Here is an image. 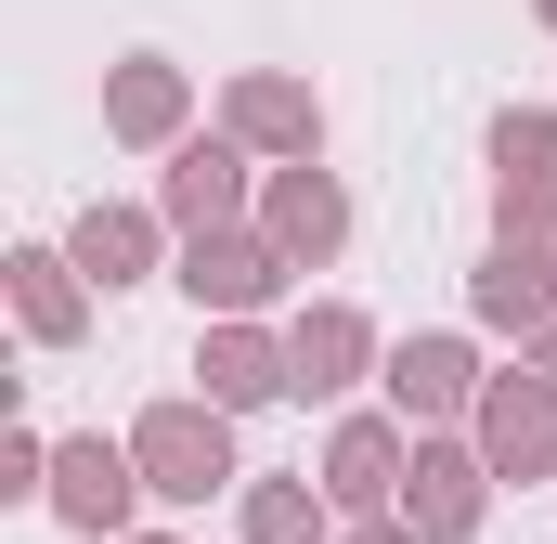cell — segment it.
Returning a JSON list of instances; mask_svg holds the SVG:
<instances>
[{
    "label": "cell",
    "instance_id": "1",
    "mask_svg": "<svg viewBox=\"0 0 557 544\" xmlns=\"http://www.w3.org/2000/svg\"><path fill=\"white\" fill-rule=\"evenodd\" d=\"M143 454L169 467V493H208V480H221V428H195V415H156Z\"/></svg>",
    "mask_w": 557,
    "mask_h": 544
},
{
    "label": "cell",
    "instance_id": "2",
    "mask_svg": "<svg viewBox=\"0 0 557 544\" xmlns=\"http://www.w3.org/2000/svg\"><path fill=\"white\" fill-rule=\"evenodd\" d=\"M493 441L506 454H557V403L532 390V403H493Z\"/></svg>",
    "mask_w": 557,
    "mask_h": 544
},
{
    "label": "cell",
    "instance_id": "3",
    "mask_svg": "<svg viewBox=\"0 0 557 544\" xmlns=\"http://www.w3.org/2000/svg\"><path fill=\"white\" fill-rule=\"evenodd\" d=\"M65 506H78V519H117V467H104V454H65Z\"/></svg>",
    "mask_w": 557,
    "mask_h": 544
},
{
    "label": "cell",
    "instance_id": "4",
    "mask_svg": "<svg viewBox=\"0 0 557 544\" xmlns=\"http://www.w3.org/2000/svg\"><path fill=\"white\" fill-rule=\"evenodd\" d=\"M337 493L376 506V493H389V441H350V454H337Z\"/></svg>",
    "mask_w": 557,
    "mask_h": 544
},
{
    "label": "cell",
    "instance_id": "5",
    "mask_svg": "<svg viewBox=\"0 0 557 544\" xmlns=\"http://www.w3.org/2000/svg\"><path fill=\"white\" fill-rule=\"evenodd\" d=\"M195 298H260V260H247V247H221V260H195Z\"/></svg>",
    "mask_w": 557,
    "mask_h": 544
},
{
    "label": "cell",
    "instance_id": "6",
    "mask_svg": "<svg viewBox=\"0 0 557 544\" xmlns=\"http://www.w3.org/2000/svg\"><path fill=\"white\" fill-rule=\"evenodd\" d=\"M506 169H519L532 195H557V131H506Z\"/></svg>",
    "mask_w": 557,
    "mask_h": 544
},
{
    "label": "cell",
    "instance_id": "7",
    "mask_svg": "<svg viewBox=\"0 0 557 544\" xmlns=\"http://www.w3.org/2000/svg\"><path fill=\"white\" fill-rule=\"evenodd\" d=\"M208 376H221V403H260V390H273V363H260V350H247V337H234V350H221V363H208Z\"/></svg>",
    "mask_w": 557,
    "mask_h": 544
},
{
    "label": "cell",
    "instance_id": "8",
    "mask_svg": "<svg viewBox=\"0 0 557 544\" xmlns=\"http://www.w3.org/2000/svg\"><path fill=\"white\" fill-rule=\"evenodd\" d=\"M454 376H467L454 350H416V363H403V390H416V403H454Z\"/></svg>",
    "mask_w": 557,
    "mask_h": 544
},
{
    "label": "cell",
    "instance_id": "9",
    "mask_svg": "<svg viewBox=\"0 0 557 544\" xmlns=\"http://www.w3.org/2000/svg\"><path fill=\"white\" fill-rule=\"evenodd\" d=\"M260 544H311V506L298 493H260Z\"/></svg>",
    "mask_w": 557,
    "mask_h": 544
}]
</instances>
